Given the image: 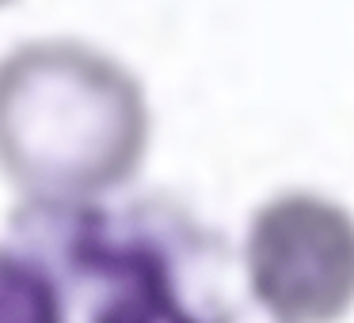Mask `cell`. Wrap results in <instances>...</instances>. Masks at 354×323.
Returning a JSON list of instances; mask_svg holds the SVG:
<instances>
[{
  "instance_id": "cell-1",
  "label": "cell",
  "mask_w": 354,
  "mask_h": 323,
  "mask_svg": "<svg viewBox=\"0 0 354 323\" xmlns=\"http://www.w3.org/2000/svg\"><path fill=\"white\" fill-rule=\"evenodd\" d=\"M0 323H274L244 255L168 198L27 202L0 232Z\"/></svg>"
},
{
  "instance_id": "cell-4",
  "label": "cell",
  "mask_w": 354,
  "mask_h": 323,
  "mask_svg": "<svg viewBox=\"0 0 354 323\" xmlns=\"http://www.w3.org/2000/svg\"><path fill=\"white\" fill-rule=\"evenodd\" d=\"M8 4H16V0H0V8H8Z\"/></svg>"
},
{
  "instance_id": "cell-2",
  "label": "cell",
  "mask_w": 354,
  "mask_h": 323,
  "mask_svg": "<svg viewBox=\"0 0 354 323\" xmlns=\"http://www.w3.org/2000/svg\"><path fill=\"white\" fill-rule=\"evenodd\" d=\"M149 99L118 57L31 39L0 57V175L27 202L118 194L149 153Z\"/></svg>"
},
{
  "instance_id": "cell-3",
  "label": "cell",
  "mask_w": 354,
  "mask_h": 323,
  "mask_svg": "<svg viewBox=\"0 0 354 323\" xmlns=\"http://www.w3.org/2000/svg\"><path fill=\"white\" fill-rule=\"evenodd\" d=\"M244 274L274 323H339L354 308V213L313 190L255 209Z\"/></svg>"
}]
</instances>
